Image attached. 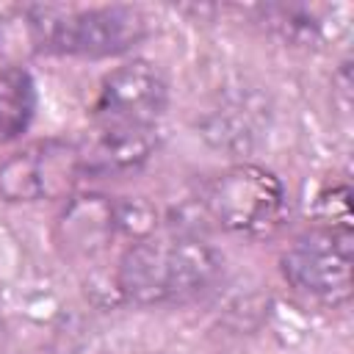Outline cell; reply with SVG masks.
I'll use <instances>...</instances> for the list:
<instances>
[{
    "mask_svg": "<svg viewBox=\"0 0 354 354\" xmlns=\"http://www.w3.org/2000/svg\"><path fill=\"white\" fill-rule=\"evenodd\" d=\"M318 210L324 216V224L332 227H351V207H348V188L337 185L318 199Z\"/></svg>",
    "mask_w": 354,
    "mask_h": 354,
    "instance_id": "cell-9",
    "label": "cell"
},
{
    "mask_svg": "<svg viewBox=\"0 0 354 354\" xmlns=\"http://www.w3.org/2000/svg\"><path fill=\"white\" fill-rule=\"evenodd\" d=\"M36 83L28 69L11 64L0 69V144L17 141L33 122Z\"/></svg>",
    "mask_w": 354,
    "mask_h": 354,
    "instance_id": "cell-8",
    "label": "cell"
},
{
    "mask_svg": "<svg viewBox=\"0 0 354 354\" xmlns=\"http://www.w3.org/2000/svg\"><path fill=\"white\" fill-rule=\"evenodd\" d=\"M80 177L75 141H41L3 160L0 196L8 202L53 199L69 194Z\"/></svg>",
    "mask_w": 354,
    "mask_h": 354,
    "instance_id": "cell-4",
    "label": "cell"
},
{
    "mask_svg": "<svg viewBox=\"0 0 354 354\" xmlns=\"http://www.w3.org/2000/svg\"><path fill=\"white\" fill-rule=\"evenodd\" d=\"M346 11L343 6H315V3H274V6H260L257 14L263 19V25L277 33L282 41L288 44H301V47H313L321 44L332 25L335 17Z\"/></svg>",
    "mask_w": 354,
    "mask_h": 354,
    "instance_id": "cell-7",
    "label": "cell"
},
{
    "mask_svg": "<svg viewBox=\"0 0 354 354\" xmlns=\"http://www.w3.org/2000/svg\"><path fill=\"white\" fill-rule=\"evenodd\" d=\"M354 235L351 227L318 224L304 230L282 254L285 279L313 299L346 304L351 299Z\"/></svg>",
    "mask_w": 354,
    "mask_h": 354,
    "instance_id": "cell-3",
    "label": "cell"
},
{
    "mask_svg": "<svg viewBox=\"0 0 354 354\" xmlns=\"http://www.w3.org/2000/svg\"><path fill=\"white\" fill-rule=\"evenodd\" d=\"M169 102V80L152 61L136 58L105 75L94 100L97 124H155Z\"/></svg>",
    "mask_w": 354,
    "mask_h": 354,
    "instance_id": "cell-5",
    "label": "cell"
},
{
    "mask_svg": "<svg viewBox=\"0 0 354 354\" xmlns=\"http://www.w3.org/2000/svg\"><path fill=\"white\" fill-rule=\"evenodd\" d=\"M221 274V254L188 232L147 235L127 246L116 268L119 293L133 304H180L205 293Z\"/></svg>",
    "mask_w": 354,
    "mask_h": 354,
    "instance_id": "cell-1",
    "label": "cell"
},
{
    "mask_svg": "<svg viewBox=\"0 0 354 354\" xmlns=\"http://www.w3.org/2000/svg\"><path fill=\"white\" fill-rule=\"evenodd\" d=\"M205 207L224 230L246 238H266L279 230L288 196L274 171L254 163H238L207 183Z\"/></svg>",
    "mask_w": 354,
    "mask_h": 354,
    "instance_id": "cell-2",
    "label": "cell"
},
{
    "mask_svg": "<svg viewBox=\"0 0 354 354\" xmlns=\"http://www.w3.org/2000/svg\"><path fill=\"white\" fill-rule=\"evenodd\" d=\"M83 177H113L138 169L158 149L155 124H94L75 141Z\"/></svg>",
    "mask_w": 354,
    "mask_h": 354,
    "instance_id": "cell-6",
    "label": "cell"
}]
</instances>
